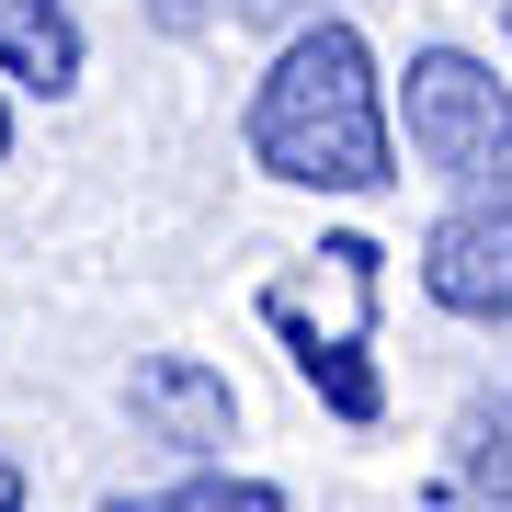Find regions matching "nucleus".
I'll return each instance as SVG.
<instances>
[{
  "label": "nucleus",
  "mask_w": 512,
  "mask_h": 512,
  "mask_svg": "<svg viewBox=\"0 0 512 512\" xmlns=\"http://www.w3.org/2000/svg\"><path fill=\"white\" fill-rule=\"evenodd\" d=\"M262 330L296 353V376L319 387L330 421H353V433H376V421H387V376H376V353H365V319L319 330L308 308H296V285H262Z\"/></svg>",
  "instance_id": "obj_4"
},
{
  "label": "nucleus",
  "mask_w": 512,
  "mask_h": 512,
  "mask_svg": "<svg viewBox=\"0 0 512 512\" xmlns=\"http://www.w3.org/2000/svg\"><path fill=\"white\" fill-rule=\"evenodd\" d=\"M126 410H137L148 444H171V456H194V467L228 456V433H239V399H228V376L205 365V353H137Z\"/></svg>",
  "instance_id": "obj_5"
},
{
  "label": "nucleus",
  "mask_w": 512,
  "mask_h": 512,
  "mask_svg": "<svg viewBox=\"0 0 512 512\" xmlns=\"http://www.w3.org/2000/svg\"><path fill=\"white\" fill-rule=\"evenodd\" d=\"M0 512H23V467L12 456H0Z\"/></svg>",
  "instance_id": "obj_10"
},
{
  "label": "nucleus",
  "mask_w": 512,
  "mask_h": 512,
  "mask_svg": "<svg viewBox=\"0 0 512 512\" xmlns=\"http://www.w3.org/2000/svg\"><path fill=\"white\" fill-rule=\"evenodd\" d=\"M501 46H512V0H501Z\"/></svg>",
  "instance_id": "obj_12"
},
{
  "label": "nucleus",
  "mask_w": 512,
  "mask_h": 512,
  "mask_svg": "<svg viewBox=\"0 0 512 512\" xmlns=\"http://www.w3.org/2000/svg\"><path fill=\"white\" fill-rule=\"evenodd\" d=\"M80 69H92V35H80L69 0H0V80H23V92L69 103Z\"/></svg>",
  "instance_id": "obj_6"
},
{
  "label": "nucleus",
  "mask_w": 512,
  "mask_h": 512,
  "mask_svg": "<svg viewBox=\"0 0 512 512\" xmlns=\"http://www.w3.org/2000/svg\"><path fill=\"white\" fill-rule=\"evenodd\" d=\"M399 126H410V160L456 194H501L512 183V80L467 46H410L399 69Z\"/></svg>",
  "instance_id": "obj_2"
},
{
  "label": "nucleus",
  "mask_w": 512,
  "mask_h": 512,
  "mask_svg": "<svg viewBox=\"0 0 512 512\" xmlns=\"http://www.w3.org/2000/svg\"><path fill=\"white\" fill-rule=\"evenodd\" d=\"M239 23H308V12H330V0H228Z\"/></svg>",
  "instance_id": "obj_9"
},
{
  "label": "nucleus",
  "mask_w": 512,
  "mask_h": 512,
  "mask_svg": "<svg viewBox=\"0 0 512 512\" xmlns=\"http://www.w3.org/2000/svg\"><path fill=\"white\" fill-rule=\"evenodd\" d=\"M421 296H433L444 319L512 330V183L467 194L456 217H433V239H421Z\"/></svg>",
  "instance_id": "obj_3"
},
{
  "label": "nucleus",
  "mask_w": 512,
  "mask_h": 512,
  "mask_svg": "<svg viewBox=\"0 0 512 512\" xmlns=\"http://www.w3.org/2000/svg\"><path fill=\"white\" fill-rule=\"evenodd\" d=\"M92 512H285V490L274 478H239V467H183L171 490H114V501H92Z\"/></svg>",
  "instance_id": "obj_8"
},
{
  "label": "nucleus",
  "mask_w": 512,
  "mask_h": 512,
  "mask_svg": "<svg viewBox=\"0 0 512 512\" xmlns=\"http://www.w3.org/2000/svg\"><path fill=\"white\" fill-rule=\"evenodd\" d=\"M0 160H12V103H0Z\"/></svg>",
  "instance_id": "obj_11"
},
{
  "label": "nucleus",
  "mask_w": 512,
  "mask_h": 512,
  "mask_svg": "<svg viewBox=\"0 0 512 512\" xmlns=\"http://www.w3.org/2000/svg\"><path fill=\"white\" fill-rule=\"evenodd\" d=\"M444 501L456 512H512V387L478 399L456 433H444Z\"/></svg>",
  "instance_id": "obj_7"
},
{
  "label": "nucleus",
  "mask_w": 512,
  "mask_h": 512,
  "mask_svg": "<svg viewBox=\"0 0 512 512\" xmlns=\"http://www.w3.org/2000/svg\"><path fill=\"white\" fill-rule=\"evenodd\" d=\"M239 148L262 183H296V194H387L399 183V103L376 80V46L342 12H308L239 114Z\"/></svg>",
  "instance_id": "obj_1"
}]
</instances>
